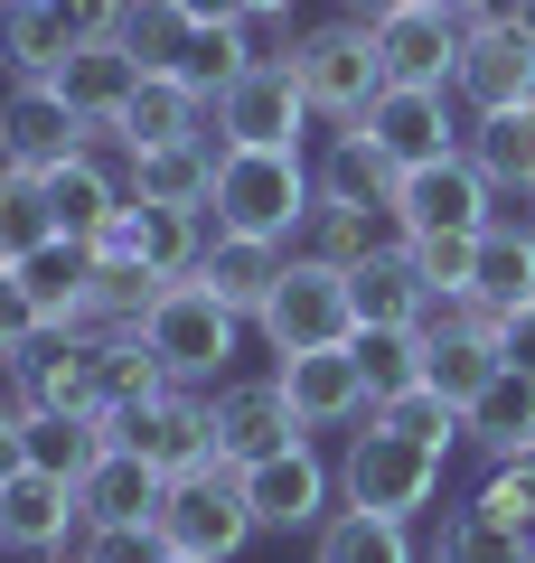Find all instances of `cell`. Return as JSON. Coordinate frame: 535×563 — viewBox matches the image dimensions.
Wrapping results in <instances>:
<instances>
[{"instance_id": "cell-4", "label": "cell", "mask_w": 535, "mask_h": 563, "mask_svg": "<svg viewBox=\"0 0 535 563\" xmlns=\"http://www.w3.org/2000/svg\"><path fill=\"white\" fill-rule=\"evenodd\" d=\"M160 536H170L178 554H198V563H236L244 544L263 536L254 498H244V470H226V461L178 470L170 498H160Z\"/></svg>"}, {"instance_id": "cell-22", "label": "cell", "mask_w": 535, "mask_h": 563, "mask_svg": "<svg viewBox=\"0 0 535 563\" xmlns=\"http://www.w3.org/2000/svg\"><path fill=\"white\" fill-rule=\"evenodd\" d=\"M160 498H170V479H160L141 451H103L95 470L76 479V507H85V526H151L160 517Z\"/></svg>"}, {"instance_id": "cell-17", "label": "cell", "mask_w": 535, "mask_h": 563, "mask_svg": "<svg viewBox=\"0 0 535 563\" xmlns=\"http://www.w3.org/2000/svg\"><path fill=\"white\" fill-rule=\"evenodd\" d=\"M282 395H292V413L310 422V432H329V422H367L376 413V395H367V366H357V347H310V357H273Z\"/></svg>"}, {"instance_id": "cell-13", "label": "cell", "mask_w": 535, "mask_h": 563, "mask_svg": "<svg viewBox=\"0 0 535 563\" xmlns=\"http://www.w3.org/2000/svg\"><path fill=\"white\" fill-rule=\"evenodd\" d=\"M357 132L376 141L395 169H423V161H451L460 151V122H451V85H385L367 113H357Z\"/></svg>"}, {"instance_id": "cell-5", "label": "cell", "mask_w": 535, "mask_h": 563, "mask_svg": "<svg viewBox=\"0 0 535 563\" xmlns=\"http://www.w3.org/2000/svg\"><path fill=\"white\" fill-rule=\"evenodd\" d=\"M263 347L273 357H310V347H348L357 339V291L329 254H292L273 282V301H263Z\"/></svg>"}, {"instance_id": "cell-37", "label": "cell", "mask_w": 535, "mask_h": 563, "mask_svg": "<svg viewBox=\"0 0 535 563\" xmlns=\"http://www.w3.org/2000/svg\"><path fill=\"white\" fill-rule=\"evenodd\" d=\"M39 244H57V217H47V188L29 179V169H10L0 161V263L20 273Z\"/></svg>"}, {"instance_id": "cell-15", "label": "cell", "mask_w": 535, "mask_h": 563, "mask_svg": "<svg viewBox=\"0 0 535 563\" xmlns=\"http://www.w3.org/2000/svg\"><path fill=\"white\" fill-rule=\"evenodd\" d=\"M103 141H113L122 161H132V151H170V141H217V103H207L188 76H160V66H151L141 95L122 103V122Z\"/></svg>"}, {"instance_id": "cell-9", "label": "cell", "mask_w": 535, "mask_h": 563, "mask_svg": "<svg viewBox=\"0 0 535 563\" xmlns=\"http://www.w3.org/2000/svg\"><path fill=\"white\" fill-rule=\"evenodd\" d=\"M489 225H498V188L470 169V151L404 169V188H395V235H489Z\"/></svg>"}, {"instance_id": "cell-20", "label": "cell", "mask_w": 535, "mask_h": 563, "mask_svg": "<svg viewBox=\"0 0 535 563\" xmlns=\"http://www.w3.org/2000/svg\"><path fill=\"white\" fill-rule=\"evenodd\" d=\"M141 76H151V66H141V57H132L122 38H85V47H76V57H66L57 76H47V85H57V95L76 103V122H85V132L103 141V132L122 122V103L141 95Z\"/></svg>"}, {"instance_id": "cell-35", "label": "cell", "mask_w": 535, "mask_h": 563, "mask_svg": "<svg viewBox=\"0 0 535 563\" xmlns=\"http://www.w3.org/2000/svg\"><path fill=\"white\" fill-rule=\"evenodd\" d=\"M244 66H263L254 29H244V20H198V38H188V57H178V76H188V85H198L207 103H217L226 85L244 76Z\"/></svg>"}, {"instance_id": "cell-33", "label": "cell", "mask_w": 535, "mask_h": 563, "mask_svg": "<svg viewBox=\"0 0 535 563\" xmlns=\"http://www.w3.org/2000/svg\"><path fill=\"white\" fill-rule=\"evenodd\" d=\"M470 291H479L489 310H526V301H535V225H489V235H479Z\"/></svg>"}, {"instance_id": "cell-27", "label": "cell", "mask_w": 535, "mask_h": 563, "mask_svg": "<svg viewBox=\"0 0 535 563\" xmlns=\"http://www.w3.org/2000/svg\"><path fill=\"white\" fill-rule=\"evenodd\" d=\"M498 366H507L498 357V329H441V339H423V385L441 404H460V413L498 385Z\"/></svg>"}, {"instance_id": "cell-41", "label": "cell", "mask_w": 535, "mask_h": 563, "mask_svg": "<svg viewBox=\"0 0 535 563\" xmlns=\"http://www.w3.org/2000/svg\"><path fill=\"white\" fill-rule=\"evenodd\" d=\"M357 366H367V395H404V385H423V329H357Z\"/></svg>"}, {"instance_id": "cell-32", "label": "cell", "mask_w": 535, "mask_h": 563, "mask_svg": "<svg viewBox=\"0 0 535 563\" xmlns=\"http://www.w3.org/2000/svg\"><path fill=\"white\" fill-rule=\"evenodd\" d=\"M132 207H141V198H132ZM217 235H226L217 207H141V263H151L160 282L198 273V254H207Z\"/></svg>"}, {"instance_id": "cell-44", "label": "cell", "mask_w": 535, "mask_h": 563, "mask_svg": "<svg viewBox=\"0 0 535 563\" xmlns=\"http://www.w3.org/2000/svg\"><path fill=\"white\" fill-rule=\"evenodd\" d=\"M404 254H414V273H423V291H470V273H479V235H404Z\"/></svg>"}, {"instance_id": "cell-45", "label": "cell", "mask_w": 535, "mask_h": 563, "mask_svg": "<svg viewBox=\"0 0 535 563\" xmlns=\"http://www.w3.org/2000/svg\"><path fill=\"white\" fill-rule=\"evenodd\" d=\"M85 563H178V544L151 526H85Z\"/></svg>"}, {"instance_id": "cell-54", "label": "cell", "mask_w": 535, "mask_h": 563, "mask_svg": "<svg viewBox=\"0 0 535 563\" xmlns=\"http://www.w3.org/2000/svg\"><path fill=\"white\" fill-rule=\"evenodd\" d=\"M178 563H198V554H178Z\"/></svg>"}, {"instance_id": "cell-10", "label": "cell", "mask_w": 535, "mask_h": 563, "mask_svg": "<svg viewBox=\"0 0 535 563\" xmlns=\"http://www.w3.org/2000/svg\"><path fill=\"white\" fill-rule=\"evenodd\" d=\"M113 442L141 451L160 479L217 461V432H207V395H198V385H160L151 404H122V413H113Z\"/></svg>"}, {"instance_id": "cell-34", "label": "cell", "mask_w": 535, "mask_h": 563, "mask_svg": "<svg viewBox=\"0 0 535 563\" xmlns=\"http://www.w3.org/2000/svg\"><path fill=\"white\" fill-rule=\"evenodd\" d=\"M310 544H319V563H414V526L367 517V507H338Z\"/></svg>"}, {"instance_id": "cell-29", "label": "cell", "mask_w": 535, "mask_h": 563, "mask_svg": "<svg viewBox=\"0 0 535 563\" xmlns=\"http://www.w3.org/2000/svg\"><path fill=\"white\" fill-rule=\"evenodd\" d=\"M113 451V413H29V470L76 488L85 470Z\"/></svg>"}, {"instance_id": "cell-53", "label": "cell", "mask_w": 535, "mask_h": 563, "mask_svg": "<svg viewBox=\"0 0 535 563\" xmlns=\"http://www.w3.org/2000/svg\"><path fill=\"white\" fill-rule=\"evenodd\" d=\"M47 563H85V554H47Z\"/></svg>"}, {"instance_id": "cell-38", "label": "cell", "mask_w": 535, "mask_h": 563, "mask_svg": "<svg viewBox=\"0 0 535 563\" xmlns=\"http://www.w3.org/2000/svg\"><path fill=\"white\" fill-rule=\"evenodd\" d=\"M151 301H160L151 263H95V282H85V329H141Z\"/></svg>"}, {"instance_id": "cell-3", "label": "cell", "mask_w": 535, "mask_h": 563, "mask_svg": "<svg viewBox=\"0 0 535 563\" xmlns=\"http://www.w3.org/2000/svg\"><path fill=\"white\" fill-rule=\"evenodd\" d=\"M441 461H451V451L404 442V432L367 422V432H348V451H338V507H367V517L414 526L423 507L441 498Z\"/></svg>"}, {"instance_id": "cell-31", "label": "cell", "mask_w": 535, "mask_h": 563, "mask_svg": "<svg viewBox=\"0 0 535 563\" xmlns=\"http://www.w3.org/2000/svg\"><path fill=\"white\" fill-rule=\"evenodd\" d=\"M460 442H479L489 461H507V451L535 442V376H516V366H498V385L460 413Z\"/></svg>"}, {"instance_id": "cell-7", "label": "cell", "mask_w": 535, "mask_h": 563, "mask_svg": "<svg viewBox=\"0 0 535 563\" xmlns=\"http://www.w3.org/2000/svg\"><path fill=\"white\" fill-rule=\"evenodd\" d=\"M301 132H310V95H301L292 57L244 66V76L217 95V141L226 151H301Z\"/></svg>"}, {"instance_id": "cell-52", "label": "cell", "mask_w": 535, "mask_h": 563, "mask_svg": "<svg viewBox=\"0 0 535 563\" xmlns=\"http://www.w3.org/2000/svg\"><path fill=\"white\" fill-rule=\"evenodd\" d=\"M516 563H535V536H526V554H516Z\"/></svg>"}, {"instance_id": "cell-50", "label": "cell", "mask_w": 535, "mask_h": 563, "mask_svg": "<svg viewBox=\"0 0 535 563\" xmlns=\"http://www.w3.org/2000/svg\"><path fill=\"white\" fill-rule=\"evenodd\" d=\"M395 10H414V0H348V20H395Z\"/></svg>"}, {"instance_id": "cell-40", "label": "cell", "mask_w": 535, "mask_h": 563, "mask_svg": "<svg viewBox=\"0 0 535 563\" xmlns=\"http://www.w3.org/2000/svg\"><path fill=\"white\" fill-rule=\"evenodd\" d=\"M310 235H319L310 254H329L338 273H357V263H367V254H385V244H404L385 207H319V217H310Z\"/></svg>"}, {"instance_id": "cell-49", "label": "cell", "mask_w": 535, "mask_h": 563, "mask_svg": "<svg viewBox=\"0 0 535 563\" xmlns=\"http://www.w3.org/2000/svg\"><path fill=\"white\" fill-rule=\"evenodd\" d=\"M29 470V413H0V479Z\"/></svg>"}, {"instance_id": "cell-28", "label": "cell", "mask_w": 535, "mask_h": 563, "mask_svg": "<svg viewBox=\"0 0 535 563\" xmlns=\"http://www.w3.org/2000/svg\"><path fill=\"white\" fill-rule=\"evenodd\" d=\"M460 151H470V169L498 188V198H535V103L526 113H489L460 132Z\"/></svg>"}, {"instance_id": "cell-36", "label": "cell", "mask_w": 535, "mask_h": 563, "mask_svg": "<svg viewBox=\"0 0 535 563\" xmlns=\"http://www.w3.org/2000/svg\"><path fill=\"white\" fill-rule=\"evenodd\" d=\"M113 38L132 47L141 66H160V76H178V57H188V38H198V20H188L178 0H122Z\"/></svg>"}, {"instance_id": "cell-6", "label": "cell", "mask_w": 535, "mask_h": 563, "mask_svg": "<svg viewBox=\"0 0 535 563\" xmlns=\"http://www.w3.org/2000/svg\"><path fill=\"white\" fill-rule=\"evenodd\" d=\"M292 76H301V95H310V113H329V122H357L367 103L385 95V57H376V29L367 20H319V29H301L292 38Z\"/></svg>"}, {"instance_id": "cell-18", "label": "cell", "mask_w": 535, "mask_h": 563, "mask_svg": "<svg viewBox=\"0 0 535 563\" xmlns=\"http://www.w3.org/2000/svg\"><path fill=\"white\" fill-rule=\"evenodd\" d=\"M66 536H85V507H76V488H66V479H47V470L0 479V554L47 563Z\"/></svg>"}, {"instance_id": "cell-51", "label": "cell", "mask_w": 535, "mask_h": 563, "mask_svg": "<svg viewBox=\"0 0 535 563\" xmlns=\"http://www.w3.org/2000/svg\"><path fill=\"white\" fill-rule=\"evenodd\" d=\"M516 29H526V38H535V0H516Z\"/></svg>"}, {"instance_id": "cell-43", "label": "cell", "mask_w": 535, "mask_h": 563, "mask_svg": "<svg viewBox=\"0 0 535 563\" xmlns=\"http://www.w3.org/2000/svg\"><path fill=\"white\" fill-rule=\"evenodd\" d=\"M479 507L489 517H507L516 536H535V442L507 451V461H489V479H479Z\"/></svg>"}, {"instance_id": "cell-26", "label": "cell", "mask_w": 535, "mask_h": 563, "mask_svg": "<svg viewBox=\"0 0 535 563\" xmlns=\"http://www.w3.org/2000/svg\"><path fill=\"white\" fill-rule=\"evenodd\" d=\"M348 291H357V329H423V301H433L404 244H385V254H367V263L348 273Z\"/></svg>"}, {"instance_id": "cell-23", "label": "cell", "mask_w": 535, "mask_h": 563, "mask_svg": "<svg viewBox=\"0 0 535 563\" xmlns=\"http://www.w3.org/2000/svg\"><path fill=\"white\" fill-rule=\"evenodd\" d=\"M282 263H292V244H263V235H217L198 254V282L217 291L236 320H263V301H273V282H282Z\"/></svg>"}, {"instance_id": "cell-55", "label": "cell", "mask_w": 535, "mask_h": 563, "mask_svg": "<svg viewBox=\"0 0 535 563\" xmlns=\"http://www.w3.org/2000/svg\"><path fill=\"white\" fill-rule=\"evenodd\" d=\"M0 10H10V0H0Z\"/></svg>"}, {"instance_id": "cell-16", "label": "cell", "mask_w": 535, "mask_h": 563, "mask_svg": "<svg viewBox=\"0 0 535 563\" xmlns=\"http://www.w3.org/2000/svg\"><path fill=\"white\" fill-rule=\"evenodd\" d=\"M367 29H376L385 85H451L460 38H470V29L451 20V0H414V10H395V20H367Z\"/></svg>"}, {"instance_id": "cell-14", "label": "cell", "mask_w": 535, "mask_h": 563, "mask_svg": "<svg viewBox=\"0 0 535 563\" xmlns=\"http://www.w3.org/2000/svg\"><path fill=\"white\" fill-rule=\"evenodd\" d=\"M451 103H470V122L489 113H526L535 103V38L526 29H470L451 66Z\"/></svg>"}, {"instance_id": "cell-25", "label": "cell", "mask_w": 535, "mask_h": 563, "mask_svg": "<svg viewBox=\"0 0 535 563\" xmlns=\"http://www.w3.org/2000/svg\"><path fill=\"white\" fill-rule=\"evenodd\" d=\"M85 282H95V244H76V235L39 244L20 263V291L39 310V329H85Z\"/></svg>"}, {"instance_id": "cell-42", "label": "cell", "mask_w": 535, "mask_h": 563, "mask_svg": "<svg viewBox=\"0 0 535 563\" xmlns=\"http://www.w3.org/2000/svg\"><path fill=\"white\" fill-rule=\"evenodd\" d=\"M367 422H385V432H404V442H433V451L460 442V404H441L433 385H404V395H385Z\"/></svg>"}, {"instance_id": "cell-19", "label": "cell", "mask_w": 535, "mask_h": 563, "mask_svg": "<svg viewBox=\"0 0 535 563\" xmlns=\"http://www.w3.org/2000/svg\"><path fill=\"white\" fill-rule=\"evenodd\" d=\"M39 188H47V217H57V235H76V244H95L103 225L132 207V188H122V161H103V141H85L76 161H57Z\"/></svg>"}, {"instance_id": "cell-39", "label": "cell", "mask_w": 535, "mask_h": 563, "mask_svg": "<svg viewBox=\"0 0 535 563\" xmlns=\"http://www.w3.org/2000/svg\"><path fill=\"white\" fill-rule=\"evenodd\" d=\"M526 554V536H516L507 517H489V507H451V517H441V536H433V563H516Z\"/></svg>"}, {"instance_id": "cell-24", "label": "cell", "mask_w": 535, "mask_h": 563, "mask_svg": "<svg viewBox=\"0 0 535 563\" xmlns=\"http://www.w3.org/2000/svg\"><path fill=\"white\" fill-rule=\"evenodd\" d=\"M319 207H385V217H395V188H404V169L385 161L376 141L357 132V122H338V141L329 151H319Z\"/></svg>"}, {"instance_id": "cell-47", "label": "cell", "mask_w": 535, "mask_h": 563, "mask_svg": "<svg viewBox=\"0 0 535 563\" xmlns=\"http://www.w3.org/2000/svg\"><path fill=\"white\" fill-rule=\"evenodd\" d=\"M498 357H507L516 376H535V301L526 310H498Z\"/></svg>"}, {"instance_id": "cell-46", "label": "cell", "mask_w": 535, "mask_h": 563, "mask_svg": "<svg viewBox=\"0 0 535 563\" xmlns=\"http://www.w3.org/2000/svg\"><path fill=\"white\" fill-rule=\"evenodd\" d=\"M29 339H47V329H39V310H29L20 273H10V263H0V357H20Z\"/></svg>"}, {"instance_id": "cell-30", "label": "cell", "mask_w": 535, "mask_h": 563, "mask_svg": "<svg viewBox=\"0 0 535 563\" xmlns=\"http://www.w3.org/2000/svg\"><path fill=\"white\" fill-rule=\"evenodd\" d=\"M170 385V366L151 357L141 329H95V413H122V404H151Z\"/></svg>"}, {"instance_id": "cell-21", "label": "cell", "mask_w": 535, "mask_h": 563, "mask_svg": "<svg viewBox=\"0 0 535 563\" xmlns=\"http://www.w3.org/2000/svg\"><path fill=\"white\" fill-rule=\"evenodd\" d=\"M217 161L226 141H170V151H132L122 161V188L141 207H207L217 198Z\"/></svg>"}, {"instance_id": "cell-8", "label": "cell", "mask_w": 535, "mask_h": 563, "mask_svg": "<svg viewBox=\"0 0 535 563\" xmlns=\"http://www.w3.org/2000/svg\"><path fill=\"white\" fill-rule=\"evenodd\" d=\"M207 432H217V461L226 470H254V461H273V451L310 442V422L292 413L282 376H226L217 395H207Z\"/></svg>"}, {"instance_id": "cell-12", "label": "cell", "mask_w": 535, "mask_h": 563, "mask_svg": "<svg viewBox=\"0 0 535 563\" xmlns=\"http://www.w3.org/2000/svg\"><path fill=\"white\" fill-rule=\"evenodd\" d=\"M244 498H254L263 536H319V526L338 517V470L319 461L310 442H292V451H273V461L244 470Z\"/></svg>"}, {"instance_id": "cell-11", "label": "cell", "mask_w": 535, "mask_h": 563, "mask_svg": "<svg viewBox=\"0 0 535 563\" xmlns=\"http://www.w3.org/2000/svg\"><path fill=\"white\" fill-rule=\"evenodd\" d=\"M85 141H95V132L76 122V103H66L47 76H10V95H0V161H10V169L47 179L57 161H76Z\"/></svg>"}, {"instance_id": "cell-2", "label": "cell", "mask_w": 535, "mask_h": 563, "mask_svg": "<svg viewBox=\"0 0 535 563\" xmlns=\"http://www.w3.org/2000/svg\"><path fill=\"white\" fill-rule=\"evenodd\" d=\"M141 339H151V357L170 366V385L217 395V385H226V357H236V339H244V320L207 291L198 273H178V282H160V301H151V320H141Z\"/></svg>"}, {"instance_id": "cell-48", "label": "cell", "mask_w": 535, "mask_h": 563, "mask_svg": "<svg viewBox=\"0 0 535 563\" xmlns=\"http://www.w3.org/2000/svg\"><path fill=\"white\" fill-rule=\"evenodd\" d=\"M188 20H273V10H292V0H178Z\"/></svg>"}, {"instance_id": "cell-1", "label": "cell", "mask_w": 535, "mask_h": 563, "mask_svg": "<svg viewBox=\"0 0 535 563\" xmlns=\"http://www.w3.org/2000/svg\"><path fill=\"white\" fill-rule=\"evenodd\" d=\"M217 225L226 235H263V244H292L301 225L319 217V179L301 151H226L217 161Z\"/></svg>"}]
</instances>
